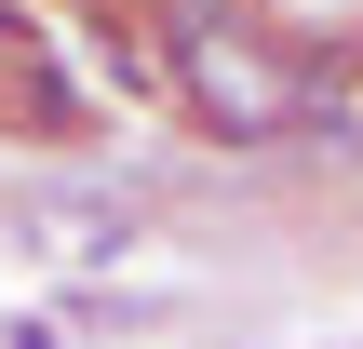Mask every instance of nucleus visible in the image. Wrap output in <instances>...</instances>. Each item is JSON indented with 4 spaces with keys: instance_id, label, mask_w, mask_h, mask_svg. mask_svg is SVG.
<instances>
[{
    "instance_id": "1",
    "label": "nucleus",
    "mask_w": 363,
    "mask_h": 349,
    "mask_svg": "<svg viewBox=\"0 0 363 349\" xmlns=\"http://www.w3.org/2000/svg\"><path fill=\"white\" fill-rule=\"evenodd\" d=\"M13 229H27V242H54L67 269H108V256H135V202H94V188H40Z\"/></svg>"
}]
</instances>
